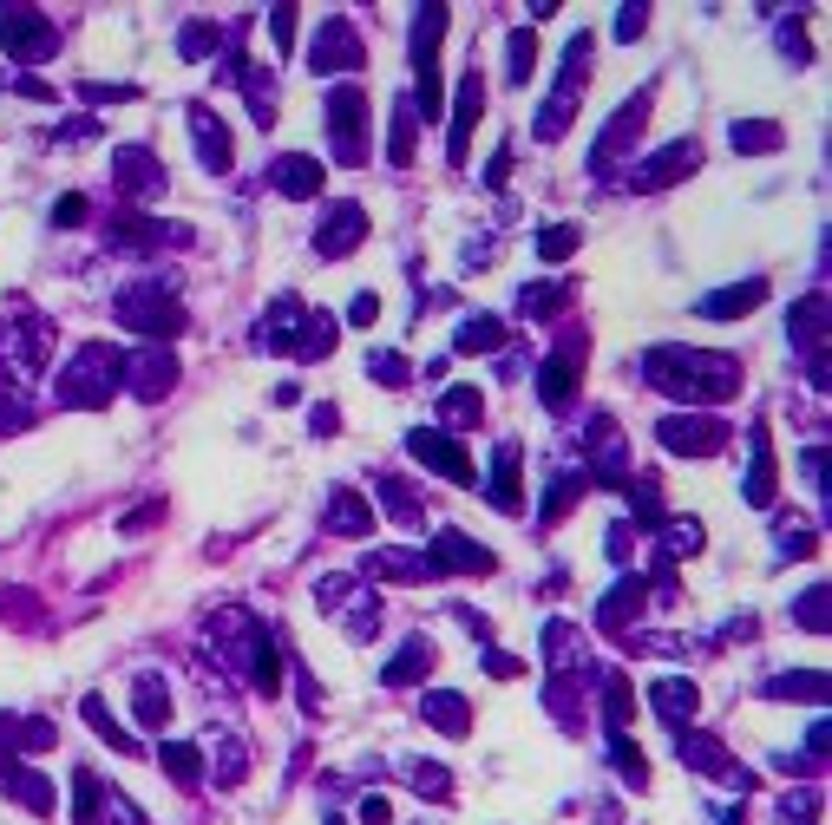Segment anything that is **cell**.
Returning a JSON list of instances; mask_svg holds the SVG:
<instances>
[{
    "label": "cell",
    "mask_w": 832,
    "mask_h": 825,
    "mask_svg": "<svg viewBox=\"0 0 832 825\" xmlns=\"http://www.w3.org/2000/svg\"><path fill=\"white\" fill-rule=\"evenodd\" d=\"M85 721H92V727H99V734H105V741H112L119 754H139V741H132V734H125V727H119V721L105 714V701H99V694L85 701Z\"/></svg>",
    "instance_id": "4dcf8cb0"
},
{
    "label": "cell",
    "mask_w": 832,
    "mask_h": 825,
    "mask_svg": "<svg viewBox=\"0 0 832 825\" xmlns=\"http://www.w3.org/2000/svg\"><path fill=\"white\" fill-rule=\"evenodd\" d=\"M0 40L13 60H53V47H60V33L33 7H0Z\"/></svg>",
    "instance_id": "5b68a950"
},
{
    "label": "cell",
    "mask_w": 832,
    "mask_h": 825,
    "mask_svg": "<svg viewBox=\"0 0 832 825\" xmlns=\"http://www.w3.org/2000/svg\"><path fill=\"white\" fill-rule=\"evenodd\" d=\"M800 622H806L813 635L826 629V590H806V597H800Z\"/></svg>",
    "instance_id": "60d3db41"
},
{
    "label": "cell",
    "mask_w": 832,
    "mask_h": 825,
    "mask_svg": "<svg viewBox=\"0 0 832 825\" xmlns=\"http://www.w3.org/2000/svg\"><path fill=\"white\" fill-rule=\"evenodd\" d=\"M498 342H505V328H498L491 315H473V322L459 328V354H491Z\"/></svg>",
    "instance_id": "f546056e"
},
{
    "label": "cell",
    "mask_w": 832,
    "mask_h": 825,
    "mask_svg": "<svg viewBox=\"0 0 832 825\" xmlns=\"http://www.w3.org/2000/svg\"><path fill=\"white\" fill-rule=\"evenodd\" d=\"M590 79V27L570 40V53H564V72H557V92L551 105H545V119H538V138H557L570 125V112H577V85Z\"/></svg>",
    "instance_id": "277c9868"
},
{
    "label": "cell",
    "mask_w": 832,
    "mask_h": 825,
    "mask_svg": "<svg viewBox=\"0 0 832 825\" xmlns=\"http://www.w3.org/2000/svg\"><path fill=\"white\" fill-rule=\"evenodd\" d=\"M367 524H374V505H367L361 491H347L342 485V491L328 498V531H335V538H361Z\"/></svg>",
    "instance_id": "44dd1931"
},
{
    "label": "cell",
    "mask_w": 832,
    "mask_h": 825,
    "mask_svg": "<svg viewBox=\"0 0 832 825\" xmlns=\"http://www.w3.org/2000/svg\"><path fill=\"white\" fill-rule=\"evenodd\" d=\"M773 144H780V125H761V119L734 125V151H773Z\"/></svg>",
    "instance_id": "d590c367"
},
{
    "label": "cell",
    "mask_w": 832,
    "mask_h": 825,
    "mask_svg": "<svg viewBox=\"0 0 832 825\" xmlns=\"http://www.w3.org/2000/svg\"><path fill=\"white\" fill-rule=\"evenodd\" d=\"M361 236H367V210L361 204H335L328 210V223L315 230V249H322V256H347Z\"/></svg>",
    "instance_id": "7c38bea8"
},
{
    "label": "cell",
    "mask_w": 832,
    "mask_h": 825,
    "mask_svg": "<svg viewBox=\"0 0 832 825\" xmlns=\"http://www.w3.org/2000/svg\"><path fill=\"white\" fill-rule=\"evenodd\" d=\"M426 721H433L439 734H466V727H473V707H466L459 694H426Z\"/></svg>",
    "instance_id": "d4e9b609"
},
{
    "label": "cell",
    "mask_w": 832,
    "mask_h": 825,
    "mask_svg": "<svg viewBox=\"0 0 832 825\" xmlns=\"http://www.w3.org/2000/svg\"><path fill=\"white\" fill-rule=\"evenodd\" d=\"M361 112H367V99L342 85L335 99H328V125H335V151H342V164H361Z\"/></svg>",
    "instance_id": "9c48e42d"
},
{
    "label": "cell",
    "mask_w": 832,
    "mask_h": 825,
    "mask_svg": "<svg viewBox=\"0 0 832 825\" xmlns=\"http://www.w3.org/2000/svg\"><path fill=\"white\" fill-rule=\"evenodd\" d=\"M439 412H446V426H473V419L486 412V400H479V387H453Z\"/></svg>",
    "instance_id": "1f68e13d"
},
{
    "label": "cell",
    "mask_w": 832,
    "mask_h": 825,
    "mask_svg": "<svg viewBox=\"0 0 832 825\" xmlns=\"http://www.w3.org/2000/svg\"><path fill=\"white\" fill-rule=\"evenodd\" d=\"M491 505L498 511H518V446H498V472H491Z\"/></svg>",
    "instance_id": "cb8c5ba5"
},
{
    "label": "cell",
    "mask_w": 832,
    "mask_h": 825,
    "mask_svg": "<svg viewBox=\"0 0 832 825\" xmlns=\"http://www.w3.org/2000/svg\"><path fill=\"white\" fill-rule=\"evenodd\" d=\"M119 322H125V328H139V335H151V342H164V335H177V328H184V308L171 302V288L139 282V288H125V295H119Z\"/></svg>",
    "instance_id": "3957f363"
},
{
    "label": "cell",
    "mask_w": 832,
    "mask_h": 825,
    "mask_svg": "<svg viewBox=\"0 0 832 825\" xmlns=\"http://www.w3.org/2000/svg\"><path fill=\"white\" fill-rule=\"evenodd\" d=\"M518 308H525V315H538V322H545V315H551V308H564V288H557V282H538V288H525V295H518Z\"/></svg>",
    "instance_id": "e575fe53"
},
{
    "label": "cell",
    "mask_w": 832,
    "mask_h": 825,
    "mask_svg": "<svg viewBox=\"0 0 832 825\" xmlns=\"http://www.w3.org/2000/svg\"><path fill=\"white\" fill-rule=\"evenodd\" d=\"M407 452H414L419 466L446 472L453 485H473V479H479V472H473V459H466V452H459V446H453L446 432H426V426H419V432H407Z\"/></svg>",
    "instance_id": "8992f818"
},
{
    "label": "cell",
    "mask_w": 832,
    "mask_h": 825,
    "mask_svg": "<svg viewBox=\"0 0 832 825\" xmlns=\"http://www.w3.org/2000/svg\"><path fill=\"white\" fill-rule=\"evenodd\" d=\"M433 570H466V577H486V570H491V550L473 544V538H459V531H439V544H433Z\"/></svg>",
    "instance_id": "5bb4252c"
},
{
    "label": "cell",
    "mask_w": 832,
    "mask_h": 825,
    "mask_svg": "<svg viewBox=\"0 0 832 825\" xmlns=\"http://www.w3.org/2000/svg\"><path fill=\"white\" fill-rule=\"evenodd\" d=\"M158 760H164V773H171L177 786H197V773H204V754H197V747H184V741H171Z\"/></svg>",
    "instance_id": "4316f807"
},
{
    "label": "cell",
    "mask_w": 832,
    "mask_h": 825,
    "mask_svg": "<svg viewBox=\"0 0 832 825\" xmlns=\"http://www.w3.org/2000/svg\"><path fill=\"white\" fill-rule=\"evenodd\" d=\"M610 754H617V773H623V780H636V786H642V780H649V766H642V754H636V747H629L623 734H617V747H610Z\"/></svg>",
    "instance_id": "f35d334b"
},
{
    "label": "cell",
    "mask_w": 832,
    "mask_h": 825,
    "mask_svg": "<svg viewBox=\"0 0 832 825\" xmlns=\"http://www.w3.org/2000/svg\"><path fill=\"white\" fill-rule=\"evenodd\" d=\"M662 446L669 452H694V459H708V452H721L728 446V426L721 419H662Z\"/></svg>",
    "instance_id": "52a82bcc"
},
{
    "label": "cell",
    "mask_w": 832,
    "mask_h": 825,
    "mask_svg": "<svg viewBox=\"0 0 832 825\" xmlns=\"http://www.w3.org/2000/svg\"><path fill=\"white\" fill-rule=\"evenodd\" d=\"M642 119H649V92H636V99H623V112H617V119L603 125V138H597L590 164H597V171H610V164L623 157V144H629L636 132H642Z\"/></svg>",
    "instance_id": "ba28073f"
},
{
    "label": "cell",
    "mask_w": 832,
    "mask_h": 825,
    "mask_svg": "<svg viewBox=\"0 0 832 825\" xmlns=\"http://www.w3.org/2000/svg\"><path fill=\"white\" fill-rule=\"evenodd\" d=\"M577 243H584V230H570V223H557V230H545V236H538V256H545V263H564V256H570Z\"/></svg>",
    "instance_id": "d6a6232c"
},
{
    "label": "cell",
    "mask_w": 832,
    "mask_h": 825,
    "mask_svg": "<svg viewBox=\"0 0 832 825\" xmlns=\"http://www.w3.org/2000/svg\"><path fill=\"white\" fill-rule=\"evenodd\" d=\"M479 112H486V79L479 67L459 79V112H453V164H466V151H473V125H479Z\"/></svg>",
    "instance_id": "8fae6325"
},
{
    "label": "cell",
    "mask_w": 832,
    "mask_h": 825,
    "mask_svg": "<svg viewBox=\"0 0 832 825\" xmlns=\"http://www.w3.org/2000/svg\"><path fill=\"white\" fill-rule=\"evenodd\" d=\"M270 184H276L282 197H315V191H322V164H315V157H276V164H270Z\"/></svg>",
    "instance_id": "d6986e66"
},
{
    "label": "cell",
    "mask_w": 832,
    "mask_h": 825,
    "mask_svg": "<svg viewBox=\"0 0 832 825\" xmlns=\"http://www.w3.org/2000/svg\"><path fill=\"white\" fill-rule=\"evenodd\" d=\"M171 380H177V360H171L164 347H144L139 360H125V387H132L139 400H158V394H171Z\"/></svg>",
    "instance_id": "30bf717a"
},
{
    "label": "cell",
    "mask_w": 832,
    "mask_h": 825,
    "mask_svg": "<svg viewBox=\"0 0 832 825\" xmlns=\"http://www.w3.org/2000/svg\"><path fill=\"white\" fill-rule=\"evenodd\" d=\"M426 669H433V642H426V635H414V642H407V649L387 662V675H381V682H387V688H414Z\"/></svg>",
    "instance_id": "7402d4cb"
},
{
    "label": "cell",
    "mask_w": 832,
    "mask_h": 825,
    "mask_svg": "<svg viewBox=\"0 0 832 825\" xmlns=\"http://www.w3.org/2000/svg\"><path fill=\"white\" fill-rule=\"evenodd\" d=\"M347 322H354V328H374V322H381V295H374V288H361V295H354V308H347Z\"/></svg>",
    "instance_id": "ab89813d"
},
{
    "label": "cell",
    "mask_w": 832,
    "mask_h": 825,
    "mask_svg": "<svg viewBox=\"0 0 832 825\" xmlns=\"http://www.w3.org/2000/svg\"><path fill=\"white\" fill-rule=\"evenodd\" d=\"M361 825H394V806H387L381 793H367V799H361Z\"/></svg>",
    "instance_id": "b9f144b4"
},
{
    "label": "cell",
    "mask_w": 832,
    "mask_h": 825,
    "mask_svg": "<svg viewBox=\"0 0 832 825\" xmlns=\"http://www.w3.org/2000/svg\"><path fill=\"white\" fill-rule=\"evenodd\" d=\"M367 374L387 380V387H407V360L400 354H367Z\"/></svg>",
    "instance_id": "8d00e7d4"
},
{
    "label": "cell",
    "mask_w": 832,
    "mask_h": 825,
    "mask_svg": "<svg viewBox=\"0 0 832 825\" xmlns=\"http://www.w3.org/2000/svg\"><path fill=\"white\" fill-rule=\"evenodd\" d=\"M407 773H414V786H419V793H433V799H446V793H453L446 766H407Z\"/></svg>",
    "instance_id": "74e56055"
},
{
    "label": "cell",
    "mask_w": 832,
    "mask_h": 825,
    "mask_svg": "<svg viewBox=\"0 0 832 825\" xmlns=\"http://www.w3.org/2000/svg\"><path fill=\"white\" fill-rule=\"evenodd\" d=\"M649 707L669 721V727H689L694 721V707H701V694H694V682H682V675H669V682H656L649 688Z\"/></svg>",
    "instance_id": "2e32d148"
},
{
    "label": "cell",
    "mask_w": 832,
    "mask_h": 825,
    "mask_svg": "<svg viewBox=\"0 0 832 825\" xmlns=\"http://www.w3.org/2000/svg\"><path fill=\"white\" fill-rule=\"evenodd\" d=\"M754 446V466H748V505H773V452H767V426L748 432Z\"/></svg>",
    "instance_id": "603a6c76"
},
{
    "label": "cell",
    "mask_w": 832,
    "mask_h": 825,
    "mask_svg": "<svg viewBox=\"0 0 832 825\" xmlns=\"http://www.w3.org/2000/svg\"><path fill=\"white\" fill-rule=\"evenodd\" d=\"M761 302H767V282L754 275V282H734V288H714V295L701 302V315H708V322H734V315H754Z\"/></svg>",
    "instance_id": "9a60e30c"
},
{
    "label": "cell",
    "mask_w": 832,
    "mask_h": 825,
    "mask_svg": "<svg viewBox=\"0 0 832 825\" xmlns=\"http://www.w3.org/2000/svg\"><path fill=\"white\" fill-rule=\"evenodd\" d=\"M767 694H773V701H793V694H800V701L820 707V701H826V675H780V682H767Z\"/></svg>",
    "instance_id": "83f0119b"
},
{
    "label": "cell",
    "mask_w": 832,
    "mask_h": 825,
    "mask_svg": "<svg viewBox=\"0 0 832 825\" xmlns=\"http://www.w3.org/2000/svg\"><path fill=\"white\" fill-rule=\"evenodd\" d=\"M328 825H342V819H328Z\"/></svg>",
    "instance_id": "f6af8a7d"
},
{
    "label": "cell",
    "mask_w": 832,
    "mask_h": 825,
    "mask_svg": "<svg viewBox=\"0 0 832 825\" xmlns=\"http://www.w3.org/2000/svg\"><path fill=\"white\" fill-rule=\"evenodd\" d=\"M191 132H197V157L210 171H230V132H223V119H210V105H191Z\"/></svg>",
    "instance_id": "ffe728a7"
},
{
    "label": "cell",
    "mask_w": 832,
    "mask_h": 825,
    "mask_svg": "<svg viewBox=\"0 0 832 825\" xmlns=\"http://www.w3.org/2000/svg\"><path fill=\"white\" fill-rule=\"evenodd\" d=\"M308 67H315V72H347V67H361V40L347 33L342 20H328V27L315 33V53H308Z\"/></svg>",
    "instance_id": "4fadbf2b"
},
{
    "label": "cell",
    "mask_w": 832,
    "mask_h": 825,
    "mask_svg": "<svg viewBox=\"0 0 832 825\" xmlns=\"http://www.w3.org/2000/svg\"><path fill=\"white\" fill-rule=\"evenodd\" d=\"M53 223H85V197H60V204H53Z\"/></svg>",
    "instance_id": "7bdbcfd3"
},
{
    "label": "cell",
    "mask_w": 832,
    "mask_h": 825,
    "mask_svg": "<svg viewBox=\"0 0 832 825\" xmlns=\"http://www.w3.org/2000/svg\"><path fill=\"white\" fill-rule=\"evenodd\" d=\"M538 67V33H511V85H525Z\"/></svg>",
    "instance_id": "836d02e7"
},
{
    "label": "cell",
    "mask_w": 832,
    "mask_h": 825,
    "mask_svg": "<svg viewBox=\"0 0 832 825\" xmlns=\"http://www.w3.org/2000/svg\"><path fill=\"white\" fill-rule=\"evenodd\" d=\"M694 157H701V151H694L689 138H682V144H669V151H662L656 164H642V171H636L629 184H636V191H662V184H676L682 171H694Z\"/></svg>",
    "instance_id": "ac0fdd59"
},
{
    "label": "cell",
    "mask_w": 832,
    "mask_h": 825,
    "mask_svg": "<svg viewBox=\"0 0 832 825\" xmlns=\"http://www.w3.org/2000/svg\"><path fill=\"white\" fill-rule=\"evenodd\" d=\"M119 380H125V354H112V347H79V360L60 374V400H67V407H105Z\"/></svg>",
    "instance_id": "7a4b0ae2"
},
{
    "label": "cell",
    "mask_w": 832,
    "mask_h": 825,
    "mask_svg": "<svg viewBox=\"0 0 832 825\" xmlns=\"http://www.w3.org/2000/svg\"><path fill=\"white\" fill-rule=\"evenodd\" d=\"M139 721H144V727H164V721H171V694H164L158 675H144V682H139Z\"/></svg>",
    "instance_id": "f1b7e54d"
},
{
    "label": "cell",
    "mask_w": 832,
    "mask_h": 825,
    "mask_svg": "<svg viewBox=\"0 0 832 825\" xmlns=\"http://www.w3.org/2000/svg\"><path fill=\"white\" fill-rule=\"evenodd\" d=\"M577 360H584V347L570 342L564 354L545 360V374H538V394H545V407H570V387H577Z\"/></svg>",
    "instance_id": "e0dca14e"
},
{
    "label": "cell",
    "mask_w": 832,
    "mask_h": 825,
    "mask_svg": "<svg viewBox=\"0 0 832 825\" xmlns=\"http://www.w3.org/2000/svg\"><path fill=\"white\" fill-rule=\"evenodd\" d=\"M414 125H419L414 99H400V112H394V138H387V157H394V164H414Z\"/></svg>",
    "instance_id": "484cf974"
},
{
    "label": "cell",
    "mask_w": 832,
    "mask_h": 825,
    "mask_svg": "<svg viewBox=\"0 0 832 825\" xmlns=\"http://www.w3.org/2000/svg\"><path fill=\"white\" fill-rule=\"evenodd\" d=\"M642 27H649V13H642V7H623V13H617V33H623V40H636Z\"/></svg>",
    "instance_id": "ee69618b"
},
{
    "label": "cell",
    "mask_w": 832,
    "mask_h": 825,
    "mask_svg": "<svg viewBox=\"0 0 832 825\" xmlns=\"http://www.w3.org/2000/svg\"><path fill=\"white\" fill-rule=\"evenodd\" d=\"M649 387L676 400H728L741 387V367L728 354H694V347H649Z\"/></svg>",
    "instance_id": "6da1fadb"
}]
</instances>
